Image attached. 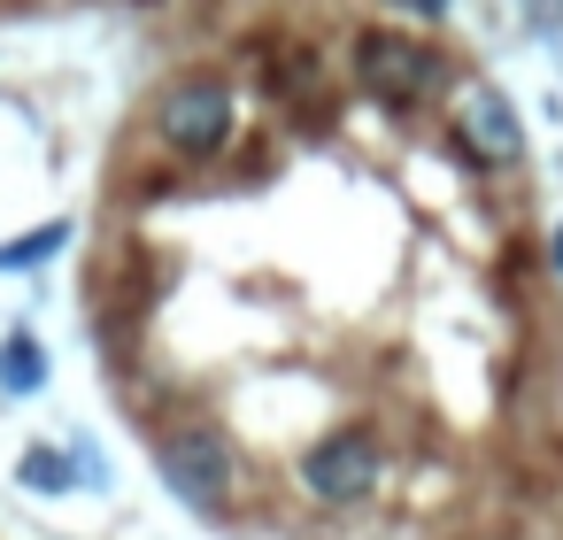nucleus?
Segmentation results:
<instances>
[{
    "label": "nucleus",
    "instance_id": "nucleus-1",
    "mask_svg": "<svg viewBox=\"0 0 563 540\" xmlns=\"http://www.w3.org/2000/svg\"><path fill=\"white\" fill-rule=\"evenodd\" d=\"M155 132H163V147H178V155H217V147L232 140V93H224L217 78H186V86L163 93Z\"/></svg>",
    "mask_w": 563,
    "mask_h": 540
},
{
    "label": "nucleus",
    "instance_id": "nucleus-2",
    "mask_svg": "<svg viewBox=\"0 0 563 540\" xmlns=\"http://www.w3.org/2000/svg\"><path fill=\"white\" fill-rule=\"evenodd\" d=\"M163 478H170L178 502L217 509V502L232 494V448H224V432H209V425L170 432V440H163Z\"/></svg>",
    "mask_w": 563,
    "mask_h": 540
},
{
    "label": "nucleus",
    "instance_id": "nucleus-3",
    "mask_svg": "<svg viewBox=\"0 0 563 540\" xmlns=\"http://www.w3.org/2000/svg\"><path fill=\"white\" fill-rule=\"evenodd\" d=\"M301 486H309L317 502H363V494L378 486V448H371V432H332V440H317V448L301 455Z\"/></svg>",
    "mask_w": 563,
    "mask_h": 540
},
{
    "label": "nucleus",
    "instance_id": "nucleus-4",
    "mask_svg": "<svg viewBox=\"0 0 563 540\" xmlns=\"http://www.w3.org/2000/svg\"><path fill=\"white\" fill-rule=\"evenodd\" d=\"M355 55H363L371 93H378V101H394V109H409L417 93H432V86H440V55H432V47H417V40H386V32H371Z\"/></svg>",
    "mask_w": 563,
    "mask_h": 540
},
{
    "label": "nucleus",
    "instance_id": "nucleus-5",
    "mask_svg": "<svg viewBox=\"0 0 563 540\" xmlns=\"http://www.w3.org/2000/svg\"><path fill=\"white\" fill-rule=\"evenodd\" d=\"M455 140H463L478 163H517V147H525L517 109H509L494 86H463V101H455Z\"/></svg>",
    "mask_w": 563,
    "mask_h": 540
},
{
    "label": "nucleus",
    "instance_id": "nucleus-6",
    "mask_svg": "<svg viewBox=\"0 0 563 540\" xmlns=\"http://www.w3.org/2000/svg\"><path fill=\"white\" fill-rule=\"evenodd\" d=\"M0 386H9V394H40V386H47V348H40L32 332H9V340H0Z\"/></svg>",
    "mask_w": 563,
    "mask_h": 540
},
{
    "label": "nucleus",
    "instance_id": "nucleus-7",
    "mask_svg": "<svg viewBox=\"0 0 563 540\" xmlns=\"http://www.w3.org/2000/svg\"><path fill=\"white\" fill-rule=\"evenodd\" d=\"M63 247H70V224H40V232H24V240L0 247V271H40V263H55Z\"/></svg>",
    "mask_w": 563,
    "mask_h": 540
},
{
    "label": "nucleus",
    "instance_id": "nucleus-8",
    "mask_svg": "<svg viewBox=\"0 0 563 540\" xmlns=\"http://www.w3.org/2000/svg\"><path fill=\"white\" fill-rule=\"evenodd\" d=\"M24 486H40V494H70V463H63L55 448H32V455H24Z\"/></svg>",
    "mask_w": 563,
    "mask_h": 540
}]
</instances>
